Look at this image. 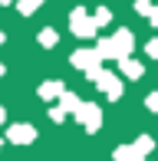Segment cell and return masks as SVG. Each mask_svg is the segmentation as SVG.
<instances>
[{
  "instance_id": "obj_2",
  "label": "cell",
  "mask_w": 158,
  "mask_h": 161,
  "mask_svg": "<svg viewBox=\"0 0 158 161\" xmlns=\"http://www.w3.org/2000/svg\"><path fill=\"white\" fill-rule=\"evenodd\" d=\"M122 69H125V72H128L132 79H138V76H142V66H138V63H125Z\"/></svg>"
},
{
  "instance_id": "obj_6",
  "label": "cell",
  "mask_w": 158,
  "mask_h": 161,
  "mask_svg": "<svg viewBox=\"0 0 158 161\" xmlns=\"http://www.w3.org/2000/svg\"><path fill=\"white\" fill-rule=\"evenodd\" d=\"M155 23H158V10H155Z\"/></svg>"
},
{
  "instance_id": "obj_3",
  "label": "cell",
  "mask_w": 158,
  "mask_h": 161,
  "mask_svg": "<svg viewBox=\"0 0 158 161\" xmlns=\"http://www.w3.org/2000/svg\"><path fill=\"white\" fill-rule=\"evenodd\" d=\"M37 3H43V0H23V3H20V10H23V13H30Z\"/></svg>"
},
{
  "instance_id": "obj_4",
  "label": "cell",
  "mask_w": 158,
  "mask_h": 161,
  "mask_svg": "<svg viewBox=\"0 0 158 161\" xmlns=\"http://www.w3.org/2000/svg\"><path fill=\"white\" fill-rule=\"evenodd\" d=\"M148 53H152V56H158V40H155V43H148Z\"/></svg>"
},
{
  "instance_id": "obj_1",
  "label": "cell",
  "mask_w": 158,
  "mask_h": 161,
  "mask_svg": "<svg viewBox=\"0 0 158 161\" xmlns=\"http://www.w3.org/2000/svg\"><path fill=\"white\" fill-rule=\"evenodd\" d=\"M73 30L86 36V33H92V23H89V20L82 17V13H73Z\"/></svg>"
},
{
  "instance_id": "obj_5",
  "label": "cell",
  "mask_w": 158,
  "mask_h": 161,
  "mask_svg": "<svg viewBox=\"0 0 158 161\" xmlns=\"http://www.w3.org/2000/svg\"><path fill=\"white\" fill-rule=\"evenodd\" d=\"M148 105H152L155 112H158V96H152V99H148Z\"/></svg>"
},
{
  "instance_id": "obj_7",
  "label": "cell",
  "mask_w": 158,
  "mask_h": 161,
  "mask_svg": "<svg viewBox=\"0 0 158 161\" xmlns=\"http://www.w3.org/2000/svg\"><path fill=\"white\" fill-rule=\"evenodd\" d=\"M0 119H3V108H0Z\"/></svg>"
}]
</instances>
